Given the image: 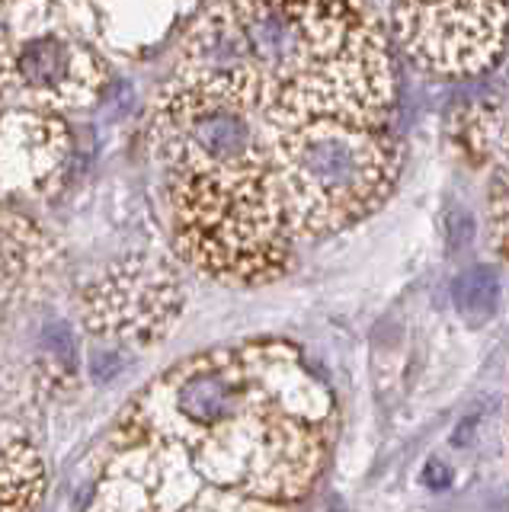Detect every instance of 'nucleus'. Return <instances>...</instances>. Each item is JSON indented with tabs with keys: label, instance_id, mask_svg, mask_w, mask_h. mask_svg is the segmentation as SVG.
I'll list each match as a JSON object with an SVG mask.
<instances>
[{
	"label": "nucleus",
	"instance_id": "obj_1",
	"mask_svg": "<svg viewBox=\"0 0 509 512\" xmlns=\"http://www.w3.org/2000/svg\"><path fill=\"white\" fill-rule=\"evenodd\" d=\"M173 71L215 74L250 132L234 164L164 180L173 247L202 276L273 282L397 186L394 61L365 7H202Z\"/></svg>",
	"mask_w": 509,
	"mask_h": 512
},
{
	"label": "nucleus",
	"instance_id": "obj_2",
	"mask_svg": "<svg viewBox=\"0 0 509 512\" xmlns=\"http://www.w3.org/2000/svg\"><path fill=\"white\" fill-rule=\"evenodd\" d=\"M333 429L330 384L292 343L196 352L122 410L87 512H295Z\"/></svg>",
	"mask_w": 509,
	"mask_h": 512
},
{
	"label": "nucleus",
	"instance_id": "obj_3",
	"mask_svg": "<svg viewBox=\"0 0 509 512\" xmlns=\"http://www.w3.org/2000/svg\"><path fill=\"white\" fill-rule=\"evenodd\" d=\"M10 32V106L71 112L100 103L109 64L77 23L68 4H4Z\"/></svg>",
	"mask_w": 509,
	"mask_h": 512
},
{
	"label": "nucleus",
	"instance_id": "obj_4",
	"mask_svg": "<svg viewBox=\"0 0 509 512\" xmlns=\"http://www.w3.org/2000/svg\"><path fill=\"white\" fill-rule=\"evenodd\" d=\"M186 304L177 269L161 256H129L97 272L81 292V324L90 336L122 346L164 340Z\"/></svg>",
	"mask_w": 509,
	"mask_h": 512
},
{
	"label": "nucleus",
	"instance_id": "obj_5",
	"mask_svg": "<svg viewBox=\"0 0 509 512\" xmlns=\"http://www.w3.org/2000/svg\"><path fill=\"white\" fill-rule=\"evenodd\" d=\"M378 13L413 64L449 77L490 71L509 36V7L503 4H391Z\"/></svg>",
	"mask_w": 509,
	"mask_h": 512
},
{
	"label": "nucleus",
	"instance_id": "obj_6",
	"mask_svg": "<svg viewBox=\"0 0 509 512\" xmlns=\"http://www.w3.org/2000/svg\"><path fill=\"white\" fill-rule=\"evenodd\" d=\"M71 167L74 135L65 116L39 109L0 112V205L58 196Z\"/></svg>",
	"mask_w": 509,
	"mask_h": 512
},
{
	"label": "nucleus",
	"instance_id": "obj_7",
	"mask_svg": "<svg viewBox=\"0 0 509 512\" xmlns=\"http://www.w3.org/2000/svg\"><path fill=\"white\" fill-rule=\"evenodd\" d=\"M49 474L39 448L26 439L20 426L0 420V512L36 509Z\"/></svg>",
	"mask_w": 509,
	"mask_h": 512
},
{
	"label": "nucleus",
	"instance_id": "obj_8",
	"mask_svg": "<svg viewBox=\"0 0 509 512\" xmlns=\"http://www.w3.org/2000/svg\"><path fill=\"white\" fill-rule=\"evenodd\" d=\"M500 298H503V282L493 266H471L452 282V304L458 317L465 320V327L471 330H481L497 317Z\"/></svg>",
	"mask_w": 509,
	"mask_h": 512
},
{
	"label": "nucleus",
	"instance_id": "obj_9",
	"mask_svg": "<svg viewBox=\"0 0 509 512\" xmlns=\"http://www.w3.org/2000/svg\"><path fill=\"white\" fill-rule=\"evenodd\" d=\"M506 148V157L503 164L497 167V176H493L490 183V224H493V247H497V253L503 256V260H509V122L503 125L500 132V141Z\"/></svg>",
	"mask_w": 509,
	"mask_h": 512
},
{
	"label": "nucleus",
	"instance_id": "obj_10",
	"mask_svg": "<svg viewBox=\"0 0 509 512\" xmlns=\"http://www.w3.org/2000/svg\"><path fill=\"white\" fill-rule=\"evenodd\" d=\"M474 234H477V224H474V215L468 212V208H461V205L445 208L442 240H445V250H449V256H458L461 250H468L474 244Z\"/></svg>",
	"mask_w": 509,
	"mask_h": 512
},
{
	"label": "nucleus",
	"instance_id": "obj_11",
	"mask_svg": "<svg viewBox=\"0 0 509 512\" xmlns=\"http://www.w3.org/2000/svg\"><path fill=\"white\" fill-rule=\"evenodd\" d=\"M10 90H13V77H10V32H7L4 4H0V112L10 106Z\"/></svg>",
	"mask_w": 509,
	"mask_h": 512
},
{
	"label": "nucleus",
	"instance_id": "obj_12",
	"mask_svg": "<svg viewBox=\"0 0 509 512\" xmlns=\"http://www.w3.org/2000/svg\"><path fill=\"white\" fill-rule=\"evenodd\" d=\"M420 480H423L429 490H445L455 480V474H452L449 461H445V458H429L423 474H420Z\"/></svg>",
	"mask_w": 509,
	"mask_h": 512
},
{
	"label": "nucleus",
	"instance_id": "obj_13",
	"mask_svg": "<svg viewBox=\"0 0 509 512\" xmlns=\"http://www.w3.org/2000/svg\"><path fill=\"white\" fill-rule=\"evenodd\" d=\"M23 292H29L26 282L20 279V272L13 269L10 263H4V256H0V304H7L13 298H20Z\"/></svg>",
	"mask_w": 509,
	"mask_h": 512
}]
</instances>
